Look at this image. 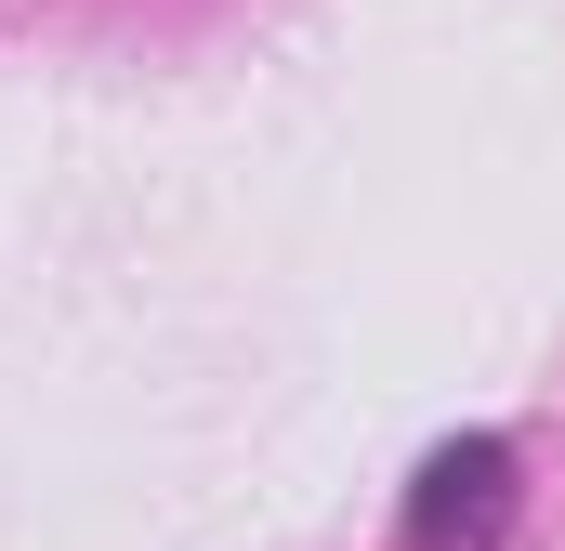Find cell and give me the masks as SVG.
Returning a JSON list of instances; mask_svg holds the SVG:
<instances>
[{
  "label": "cell",
  "mask_w": 565,
  "mask_h": 551,
  "mask_svg": "<svg viewBox=\"0 0 565 551\" xmlns=\"http://www.w3.org/2000/svg\"><path fill=\"white\" fill-rule=\"evenodd\" d=\"M513 512V433H447L408 486V551H460Z\"/></svg>",
  "instance_id": "1"
}]
</instances>
